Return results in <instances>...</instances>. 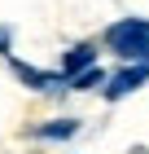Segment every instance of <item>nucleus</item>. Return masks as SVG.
Wrapping results in <instances>:
<instances>
[{"instance_id":"f03ea898","label":"nucleus","mask_w":149,"mask_h":154,"mask_svg":"<svg viewBox=\"0 0 149 154\" xmlns=\"http://www.w3.org/2000/svg\"><path fill=\"white\" fill-rule=\"evenodd\" d=\"M149 79V66H127V71H118V75H110V88H105V97L110 101H118V97H127L132 88H140V84Z\"/></svg>"},{"instance_id":"39448f33","label":"nucleus","mask_w":149,"mask_h":154,"mask_svg":"<svg viewBox=\"0 0 149 154\" xmlns=\"http://www.w3.org/2000/svg\"><path fill=\"white\" fill-rule=\"evenodd\" d=\"M75 128H79L75 119H53V123L40 128V137H75Z\"/></svg>"},{"instance_id":"f257e3e1","label":"nucleus","mask_w":149,"mask_h":154,"mask_svg":"<svg viewBox=\"0 0 149 154\" xmlns=\"http://www.w3.org/2000/svg\"><path fill=\"white\" fill-rule=\"evenodd\" d=\"M105 44L132 66H149V22L145 18H123L105 31Z\"/></svg>"},{"instance_id":"423d86ee","label":"nucleus","mask_w":149,"mask_h":154,"mask_svg":"<svg viewBox=\"0 0 149 154\" xmlns=\"http://www.w3.org/2000/svg\"><path fill=\"white\" fill-rule=\"evenodd\" d=\"M92 84H105V71H101V66H92V71L75 75V79H70V88H92Z\"/></svg>"},{"instance_id":"20e7f679","label":"nucleus","mask_w":149,"mask_h":154,"mask_svg":"<svg viewBox=\"0 0 149 154\" xmlns=\"http://www.w3.org/2000/svg\"><path fill=\"white\" fill-rule=\"evenodd\" d=\"M13 71H18V79L22 84H31V88H40V93H57L61 84V75H48V71H35V66H22V62H13Z\"/></svg>"},{"instance_id":"7ed1b4c3","label":"nucleus","mask_w":149,"mask_h":154,"mask_svg":"<svg viewBox=\"0 0 149 154\" xmlns=\"http://www.w3.org/2000/svg\"><path fill=\"white\" fill-rule=\"evenodd\" d=\"M92 66H97V48L92 44H75L66 53V62H61V79H75V75H83V71H92Z\"/></svg>"},{"instance_id":"0eeeda50","label":"nucleus","mask_w":149,"mask_h":154,"mask_svg":"<svg viewBox=\"0 0 149 154\" xmlns=\"http://www.w3.org/2000/svg\"><path fill=\"white\" fill-rule=\"evenodd\" d=\"M0 53H9V26H0Z\"/></svg>"}]
</instances>
